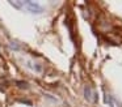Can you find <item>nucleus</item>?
Wrapping results in <instances>:
<instances>
[{
    "instance_id": "obj_2",
    "label": "nucleus",
    "mask_w": 122,
    "mask_h": 107,
    "mask_svg": "<svg viewBox=\"0 0 122 107\" xmlns=\"http://www.w3.org/2000/svg\"><path fill=\"white\" fill-rule=\"evenodd\" d=\"M84 97H85L87 101H89V102L92 101V90H91L88 86H85V88H84Z\"/></svg>"
},
{
    "instance_id": "obj_1",
    "label": "nucleus",
    "mask_w": 122,
    "mask_h": 107,
    "mask_svg": "<svg viewBox=\"0 0 122 107\" xmlns=\"http://www.w3.org/2000/svg\"><path fill=\"white\" fill-rule=\"evenodd\" d=\"M25 5H28L26 7V9L29 10V12H32V13H42L43 12V8L41 7L40 4H37V3H34V1H22Z\"/></svg>"
},
{
    "instance_id": "obj_4",
    "label": "nucleus",
    "mask_w": 122,
    "mask_h": 107,
    "mask_svg": "<svg viewBox=\"0 0 122 107\" xmlns=\"http://www.w3.org/2000/svg\"><path fill=\"white\" fill-rule=\"evenodd\" d=\"M16 85L20 86V88H28V84L24 82V81H16Z\"/></svg>"
},
{
    "instance_id": "obj_3",
    "label": "nucleus",
    "mask_w": 122,
    "mask_h": 107,
    "mask_svg": "<svg viewBox=\"0 0 122 107\" xmlns=\"http://www.w3.org/2000/svg\"><path fill=\"white\" fill-rule=\"evenodd\" d=\"M11 4H12V5H15V8L20 9V8H21L20 5H24V3H22V1H11Z\"/></svg>"
}]
</instances>
